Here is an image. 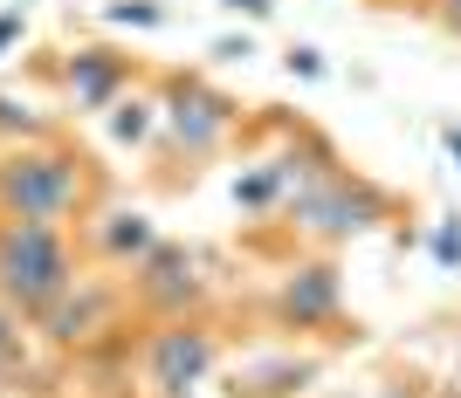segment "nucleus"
Returning a JSON list of instances; mask_svg holds the SVG:
<instances>
[{"instance_id": "nucleus-21", "label": "nucleus", "mask_w": 461, "mask_h": 398, "mask_svg": "<svg viewBox=\"0 0 461 398\" xmlns=\"http://www.w3.org/2000/svg\"><path fill=\"white\" fill-rule=\"evenodd\" d=\"M228 14H249V21H269L276 14V0H221Z\"/></svg>"}, {"instance_id": "nucleus-19", "label": "nucleus", "mask_w": 461, "mask_h": 398, "mask_svg": "<svg viewBox=\"0 0 461 398\" xmlns=\"http://www.w3.org/2000/svg\"><path fill=\"white\" fill-rule=\"evenodd\" d=\"M28 41V7H0V56H14Z\"/></svg>"}, {"instance_id": "nucleus-4", "label": "nucleus", "mask_w": 461, "mask_h": 398, "mask_svg": "<svg viewBox=\"0 0 461 398\" xmlns=\"http://www.w3.org/2000/svg\"><path fill=\"white\" fill-rule=\"evenodd\" d=\"M241 131V103L228 90H213L207 76H166L158 83V137L173 158H213Z\"/></svg>"}, {"instance_id": "nucleus-1", "label": "nucleus", "mask_w": 461, "mask_h": 398, "mask_svg": "<svg viewBox=\"0 0 461 398\" xmlns=\"http://www.w3.org/2000/svg\"><path fill=\"white\" fill-rule=\"evenodd\" d=\"M96 207V179H90V158L41 137V145H7L0 152V213L7 220H83Z\"/></svg>"}, {"instance_id": "nucleus-26", "label": "nucleus", "mask_w": 461, "mask_h": 398, "mask_svg": "<svg viewBox=\"0 0 461 398\" xmlns=\"http://www.w3.org/2000/svg\"><path fill=\"white\" fill-rule=\"evenodd\" d=\"M186 398H200V392H186Z\"/></svg>"}, {"instance_id": "nucleus-16", "label": "nucleus", "mask_w": 461, "mask_h": 398, "mask_svg": "<svg viewBox=\"0 0 461 398\" xmlns=\"http://www.w3.org/2000/svg\"><path fill=\"white\" fill-rule=\"evenodd\" d=\"M104 21H111V28H166L173 7H166V0H111Z\"/></svg>"}, {"instance_id": "nucleus-23", "label": "nucleus", "mask_w": 461, "mask_h": 398, "mask_svg": "<svg viewBox=\"0 0 461 398\" xmlns=\"http://www.w3.org/2000/svg\"><path fill=\"white\" fill-rule=\"evenodd\" d=\"M441 152L455 158V172H461V124H441Z\"/></svg>"}, {"instance_id": "nucleus-11", "label": "nucleus", "mask_w": 461, "mask_h": 398, "mask_svg": "<svg viewBox=\"0 0 461 398\" xmlns=\"http://www.w3.org/2000/svg\"><path fill=\"white\" fill-rule=\"evenodd\" d=\"M317 371H324L317 358H249V364L228 378V392H234V398H296Z\"/></svg>"}, {"instance_id": "nucleus-6", "label": "nucleus", "mask_w": 461, "mask_h": 398, "mask_svg": "<svg viewBox=\"0 0 461 398\" xmlns=\"http://www.w3.org/2000/svg\"><path fill=\"white\" fill-rule=\"evenodd\" d=\"M124 288H131V303L152 323H173V316H200V309H207L213 275H207V254H200V247L158 241L138 268H124Z\"/></svg>"}, {"instance_id": "nucleus-8", "label": "nucleus", "mask_w": 461, "mask_h": 398, "mask_svg": "<svg viewBox=\"0 0 461 398\" xmlns=\"http://www.w3.org/2000/svg\"><path fill=\"white\" fill-rule=\"evenodd\" d=\"M124 303H131V288H124V282H104V275H77V288H69L56 309H41V316H35V330L56 343V350H90L104 330H117Z\"/></svg>"}, {"instance_id": "nucleus-10", "label": "nucleus", "mask_w": 461, "mask_h": 398, "mask_svg": "<svg viewBox=\"0 0 461 398\" xmlns=\"http://www.w3.org/2000/svg\"><path fill=\"white\" fill-rule=\"evenodd\" d=\"M158 241H166V234H158V220L145 207H90L83 213V247H90L104 268H117V275L138 268Z\"/></svg>"}, {"instance_id": "nucleus-22", "label": "nucleus", "mask_w": 461, "mask_h": 398, "mask_svg": "<svg viewBox=\"0 0 461 398\" xmlns=\"http://www.w3.org/2000/svg\"><path fill=\"white\" fill-rule=\"evenodd\" d=\"M427 7H434V21H441L447 35H461V0H427Z\"/></svg>"}, {"instance_id": "nucleus-7", "label": "nucleus", "mask_w": 461, "mask_h": 398, "mask_svg": "<svg viewBox=\"0 0 461 398\" xmlns=\"http://www.w3.org/2000/svg\"><path fill=\"white\" fill-rule=\"evenodd\" d=\"M49 76H56L62 103L77 117H104L117 103V96L131 90V56L124 49H111V41H77V49H62L56 62H49Z\"/></svg>"}, {"instance_id": "nucleus-15", "label": "nucleus", "mask_w": 461, "mask_h": 398, "mask_svg": "<svg viewBox=\"0 0 461 398\" xmlns=\"http://www.w3.org/2000/svg\"><path fill=\"white\" fill-rule=\"evenodd\" d=\"M28 330H35V323L0 303V385L14 378V371H28Z\"/></svg>"}, {"instance_id": "nucleus-14", "label": "nucleus", "mask_w": 461, "mask_h": 398, "mask_svg": "<svg viewBox=\"0 0 461 398\" xmlns=\"http://www.w3.org/2000/svg\"><path fill=\"white\" fill-rule=\"evenodd\" d=\"M0 137H7V145H41V137H49V117H41L28 96L0 90Z\"/></svg>"}, {"instance_id": "nucleus-2", "label": "nucleus", "mask_w": 461, "mask_h": 398, "mask_svg": "<svg viewBox=\"0 0 461 398\" xmlns=\"http://www.w3.org/2000/svg\"><path fill=\"white\" fill-rule=\"evenodd\" d=\"M83 261L69 227H49V220H7L0 213V303L21 309L35 323L41 309H56L69 288H77Z\"/></svg>"}, {"instance_id": "nucleus-9", "label": "nucleus", "mask_w": 461, "mask_h": 398, "mask_svg": "<svg viewBox=\"0 0 461 398\" xmlns=\"http://www.w3.org/2000/svg\"><path fill=\"white\" fill-rule=\"evenodd\" d=\"M269 316L283 323V330H338V323H345V275H338V261H330V254L296 261L283 282H276Z\"/></svg>"}, {"instance_id": "nucleus-25", "label": "nucleus", "mask_w": 461, "mask_h": 398, "mask_svg": "<svg viewBox=\"0 0 461 398\" xmlns=\"http://www.w3.org/2000/svg\"><path fill=\"white\" fill-rule=\"evenodd\" d=\"M455 378H461V358H455Z\"/></svg>"}, {"instance_id": "nucleus-5", "label": "nucleus", "mask_w": 461, "mask_h": 398, "mask_svg": "<svg viewBox=\"0 0 461 398\" xmlns=\"http://www.w3.org/2000/svg\"><path fill=\"white\" fill-rule=\"evenodd\" d=\"M221 358H228V343L207 316H173L138 343V378L152 398H186L221 371Z\"/></svg>"}, {"instance_id": "nucleus-20", "label": "nucleus", "mask_w": 461, "mask_h": 398, "mask_svg": "<svg viewBox=\"0 0 461 398\" xmlns=\"http://www.w3.org/2000/svg\"><path fill=\"white\" fill-rule=\"evenodd\" d=\"M213 56H221V62H249L255 41H249V35H228V41H213Z\"/></svg>"}, {"instance_id": "nucleus-3", "label": "nucleus", "mask_w": 461, "mask_h": 398, "mask_svg": "<svg viewBox=\"0 0 461 398\" xmlns=\"http://www.w3.org/2000/svg\"><path fill=\"white\" fill-rule=\"evenodd\" d=\"M393 213H400V199L385 186H372L366 172H351V165H330L324 179H310L283 207V220H289V234L310 241V247H345V241L379 234Z\"/></svg>"}, {"instance_id": "nucleus-12", "label": "nucleus", "mask_w": 461, "mask_h": 398, "mask_svg": "<svg viewBox=\"0 0 461 398\" xmlns=\"http://www.w3.org/2000/svg\"><path fill=\"white\" fill-rule=\"evenodd\" d=\"M104 131H111L117 152H145V145L158 137V96H131L124 90L111 111H104Z\"/></svg>"}, {"instance_id": "nucleus-17", "label": "nucleus", "mask_w": 461, "mask_h": 398, "mask_svg": "<svg viewBox=\"0 0 461 398\" xmlns=\"http://www.w3.org/2000/svg\"><path fill=\"white\" fill-rule=\"evenodd\" d=\"M427 254H434V268H461V213H447L441 227H434Z\"/></svg>"}, {"instance_id": "nucleus-18", "label": "nucleus", "mask_w": 461, "mask_h": 398, "mask_svg": "<svg viewBox=\"0 0 461 398\" xmlns=\"http://www.w3.org/2000/svg\"><path fill=\"white\" fill-rule=\"evenodd\" d=\"M283 69H289V76H303V83H317V76H324V49H310V41H296V49L283 56Z\"/></svg>"}, {"instance_id": "nucleus-13", "label": "nucleus", "mask_w": 461, "mask_h": 398, "mask_svg": "<svg viewBox=\"0 0 461 398\" xmlns=\"http://www.w3.org/2000/svg\"><path fill=\"white\" fill-rule=\"evenodd\" d=\"M228 199L241 213H283V172H276V158H249V165L234 172V186H228Z\"/></svg>"}, {"instance_id": "nucleus-24", "label": "nucleus", "mask_w": 461, "mask_h": 398, "mask_svg": "<svg viewBox=\"0 0 461 398\" xmlns=\"http://www.w3.org/2000/svg\"><path fill=\"white\" fill-rule=\"evenodd\" d=\"M7 7H35V0H7Z\"/></svg>"}]
</instances>
